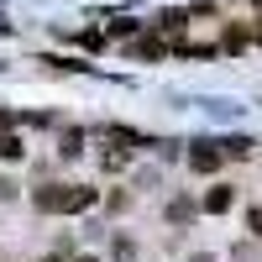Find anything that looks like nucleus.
Masks as SVG:
<instances>
[{
  "label": "nucleus",
  "instance_id": "nucleus-1",
  "mask_svg": "<svg viewBox=\"0 0 262 262\" xmlns=\"http://www.w3.org/2000/svg\"><path fill=\"white\" fill-rule=\"evenodd\" d=\"M221 158H226V147H215V142H194V147H189V168H194V173H215Z\"/></svg>",
  "mask_w": 262,
  "mask_h": 262
},
{
  "label": "nucleus",
  "instance_id": "nucleus-2",
  "mask_svg": "<svg viewBox=\"0 0 262 262\" xmlns=\"http://www.w3.org/2000/svg\"><path fill=\"white\" fill-rule=\"evenodd\" d=\"M90 205H95V189H63V205L58 210L63 215H79V210H90Z\"/></svg>",
  "mask_w": 262,
  "mask_h": 262
},
{
  "label": "nucleus",
  "instance_id": "nucleus-3",
  "mask_svg": "<svg viewBox=\"0 0 262 262\" xmlns=\"http://www.w3.org/2000/svg\"><path fill=\"white\" fill-rule=\"evenodd\" d=\"M231 200H236L231 189H210V194H205V210H210V215H226V210H231Z\"/></svg>",
  "mask_w": 262,
  "mask_h": 262
},
{
  "label": "nucleus",
  "instance_id": "nucleus-4",
  "mask_svg": "<svg viewBox=\"0 0 262 262\" xmlns=\"http://www.w3.org/2000/svg\"><path fill=\"white\" fill-rule=\"evenodd\" d=\"M194 215H200V210H194V200H173V205H168V221H173V226L194 221Z\"/></svg>",
  "mask_w": 262,
  "mask_h": 262
},
{
  "label": "nucleus",
  "instance_id": "nucleus-5",
  "mask_svg": "<svg viewBox=\"0 0 262 262\" xmlns=\"http://www.w3.org/2000/svg\"><path fill=\"white\" fill-rule=\"evenodd\" d=\"M100 168H105V173L126 168V147H105V152H100Z\"/></svg>",
  "mask_w": 262,
  "mask_h": 262
},
{
  "label": "nucleus",
  "instance_id": "nucleus-6",
  "mask_svg": "<svg viewBox=\"0 0 262 262\" xmlns=\"http://www.w3.org/2000/svg\"><path fill=\"white\" fill-rule=\"evenodd\" d=\"M0 158H21V137H11V131H0Z\"/></svg>",
  "mask_w": 262,
  "mask_h": 262
},
{
  "label": "nucleus",
  "instance_id": "nucleus-7",
  "mask_svg": "<svg viewBox=\"0 0 262 262\" xmlns=\"http://www.w3.org/2000/svg\"><path fill=\"white\" fill-rule=\"evenodd\" d=\"M247 152H252V142H247V137H236V142H226V158H247Z\"/></svg>",
  "mask_w": 262,
  "mask_h": 262
},
{
  "label": "nucleus",
  "instance_id": "nucleus-8",
  "mask_svg": "<svg viewBox=\"0 0 262 262\" xmlns=\"http://www.w3.org/2000/svg\"><path fill=\"white\" fill-rule=\"evenodd\" d=\"M63 158H79V131H63Z\"/></svg>",
  "mask_w": 262,
  "mask_h": 262
},
{
  "label": "nucleus",
  "instance_id": "nucleus-9",
  "mask_svg": "<svg viewBox=\"0 0 262 262\" xmlns=\"http://www.w3.org/2000/svg\"><path fill=\"white\" fill-rule=\"evenodd\" d=\"M247 226H252V231L262 236V210H252V215H247Z\"/></svg>",
  "mask_w": 262,
  "mask_h": 262
},
{
  "label": "nucleus",
  "instance_id": "nucleus-10",
  "mask_svg": "<svg viewBox=\"0 0 262 262\" xmlns=\"http://www.w3.org/2000/svg\"><path fill=\"white\" fill-rule=\"evenodd\" d=\"M189 262H215V257H210V252H194V257H189Z\"/></svg>",
  "mask_w": 262,
  "mask_h": 262
},
{
  "label": "nucleus",
  "instance_id": "nucleus-11",
  "mask_svg": "<svg viewBox=\"0 0 262 262\" xmlns=\"http://www.w3.org/2000/svg\"><path fill=\"white\" fill-rule=\"evenodd\" d=\"M42 262H58V257H42Z\"/></svg>",
  "mask_w": 262,
  "mask_h": 262
},
{
  "label": "nucleus",
  "instance_id": "nucleus-12",
  "mask_svg": "<svg viewBox=\"0 0 262 262\" xmlns=\"http://www.w3.org/2000/svg\"><path fill=\"white\" fill-rule=\"evenodd\" d=\"M79 262H95V257H79Z\"/></svg>",
  "mask_w": 262,
  "mask_h": 262
}]
</instances>
